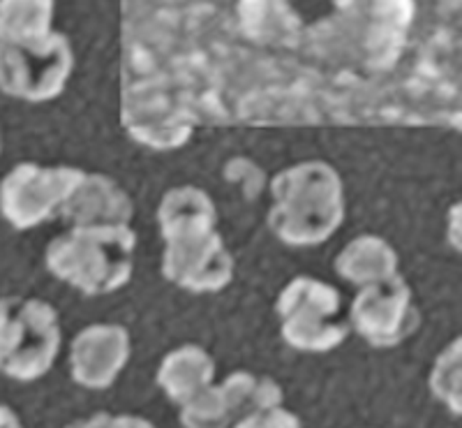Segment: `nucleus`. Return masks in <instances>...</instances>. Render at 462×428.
<instances>
[{"mask_svg":"<svg viewBox=\"0 0 462 428\" xmlns=\"http://www.w3.org/2000/svg\"><path fill=\"white\" fill-rule=\"evenodd\" d=\"M158 228L164 241L162 275L192 294H213L234 281L236 262L217 229L213 197L197 185H176L158 204Z\"/></svg>","mask_w":462,"mask_h":428,"instance_id":"1","label":"nucleus"},{"mask_svg":"<svg viewBox=\"0 0 462 428\" xmlns=\"http://www.w3.org/2000/svg\"><path fill=\"white\" fill-rule=\"evenodd\" d=\"M266 222L280 244L315 248L342 228L346 216L345 181L326 160H300L271 181Z\"/></svg>","mask_w":462,"mask_h":428,"instance_id":"2","label":"nucleus"},{"mask_svg":"<svg viewBox=\"0 0 462 428\" xmlns=\"http://www.w3.org/2000/svg\"><path fill=\"white\" fill-rule=\"evenodd\" d=\"M137 234L132 225L69 228L49 241L44 265L56 281L86 296L121 290L134 274Z\"/></svg>","mask_w":462,"mask_h":428,"instance_id":"3","label":"nucleus"},{"mask_svg":"<svg viewBox=\"0 0 462 428\" xmlns=\"http://www.w3.org/2000/svg\"><path fill=\"white\" fill-rule=\"evenodd\" d=\"M63 343L58 311L37 296H0V373L32 382L47 376Z\"/></svg>","mask_w":462,"mask_h":428,"instance_id":"4","label":"nucleus"},{"mask_svg":"<svg viewBox=\"0 0 462 428\" xmlns=\"http://www.w3.org/2000/svg\"><path fill=\"white\" fill-rule=\"evenodd\" d=\"M275 311L284 343L300 352L336 349L349 333L340 290L315 275L291 278L280 290Z\"/></svg>","mask_w":462,"mask_h":428,"instance_id":"5","label":"nucleus"},{"mask_svg":"<svg viewBox=\"0 0 462 428\" xmlns=\"http://www.w3.org/2000/svg\"><path fill=\"white\" fill-rule=\"evenodd\" d=\"M74 70V51L63 33L35 42H0V93L42 105L63 96Z\"/></svg>","mask_w":462,"mask_h":428,"instance_id":"6","label":"nucleus"},{"mask_svg":"<svg viewBox=\"0 0 462 428\" xmlns=\"http://www.w3.org/2000/svg\"><path fill=\"white\" fill-rule=\"evenodd\" d=\"M84 174L74 164L16 163L0 181V216L19 232L60 218Z\"/></svg>","mask_w":462,"mask_h":428,"instance_id":"7","label":"nucleus"},{"mask_svg":"<svg viewBox=\"0 0 462 428\" xmlns=\"http://www.w3.org/2000/svg\"><path fill=\"white\" fill-rule=\"evenodd\" d=\"M346 320L374 348H395L419 329L420 312L410 283L398 274L389 281L358 287Z\"/></svg>","mask_w":462,"mask_h":428,"instance_id":"8","label":"nucleus"},{"mask_svg":"<svg viewBox=\"0 0 462 428\" xmlns=\"http://www.w3.org/2000/svg\"><path fill=\"white\" fill-rule=\"evenodd\" d=\"M282 386L271 377L253 376L247 370H236L220 385H208L204 392L183 403L180 422L185 428H231L238 419L282 405Z\"/></svg>","mask_w":462,"mask_h":428,"instance_id":"9","label":"nucleus"},{"mask_svg":"<svg viewBox=\"0 0 462 428\" xmlns=\"http://www.w3.org/2000/svg\"><path fill=\"white\" fill-rule=\"evenodd\" d=\"M130 359V333L121 324H90L81 329L69 348L74 382L86 389H106Z\"/></svg>","mask_w":462,"mask_h":428,"instance_id":"10","label":"nucleus"},{"mask_svg":"<svg viewBox=\"0 0 462 428\" xmlns=\"http://www.w3.org/2000/svg\"><path fill=\"white\" fill-rule=\"evenodd\" d=\"M60 218L69 228L130 225L134 218V201L116 179L100 172H86L65 201Z\"/></svg>","mask_w":462,"mask_h":428,"instance_id":"11","label":"nucleus"},{"mask_svg":"<svg viewBox=\"0 0 462 428\" xmlns=\"http://www.w3.org/2000/svg\"><path fill=\"white\" fill-rule=\"evenodd\" d=\"M336 274L354 287L389 281L400 274V255L379 234H358L337 253Z\"/></svg>","mask_w":462,"mask_h":428,"instance_id":"12","label":"nucleus"},{"mask_svg":"<svg viewBox=\"0 0 462 428\" xmlns=\"http://www.w3.org/2000/svg\"><path fill=\"white\" fill-rule=\"evenodd\" d=\"M216 361L199 345H180L171 349L158 368V385L173 403H188L213 385Z\"/></svg>","mask_w":462,"mask_h":428,"instance_id":"13","label":"nucleus"},{"mask_svg":"<svg viewBox=\"0 0 462 428\" xmlns=\"http://www.w3.org/2000/svg\"><path fill=\"white\" fill-rule=\"evenodd\" d=\"M56 0H0V42H35L53 33Z\"/></svg>","mask_w":462,"mask_h":428,"instance_id":"14","label":"nucleus"},{"mask_svg":"<svg viewBox=\"0 0 462 428\" xmlns=\"http://www.w3.org/2000/svg\"><path fill=\"white\" fill-rule=\"evenodd\" d=\"M430 389L453 414L462 413V343L460 339L441 349L430 373Z\"/></svg>","mask_w":462,"mask_h":428,"instance_id":"15","label":"nucleus"},{"mask_svg":"<svg viewBox=\"0 0 462 428\" xmlns=\"http://www.w3.org/2000/svg\"><path fill=\"white\" fill-rule=\"evenodd\" d=\"M231 428H300V419L294 413L284 410L282 405H275L238 419Z\"/></svg>","mask_w":462,"mask_h":428,"instance_id":"16","label":"nucleus"},{"mask_svg":"<svg viewBox=\"0 0 462 428\" xmlns=\"http://www.w3.org/2000/svg\"><path fill=\"white\" fill-rule=\"evenodd\" d=\"M65 428H155L148 419L134 417V414H121L114 417L109 413H97L88 419H77Z\"/></svg>","mask_w":462,"mask_h":428,"instance_id":"17","label":"nucleus"},{"mask_svg":"<svg viewBox=\"0 0 462 428\" xmlns=\"http://www.w3.org/2000/svg\"><path fill=\"white\" fill-rule=\"evenodd\" d=\"M0 428H23L22 419L16 417L14 410L3 405V403H0Z\"/></svg>","mask_w":462,"mask_h":428,"instance_id":"18","label":"nucleus"},{"mask_svg":"<svg viewBox=\"0 0 462 428\" xmlns=\"http://www.w3.org/2000/svg\"><path fill=\"white\" fill-rule=\"evenodd\" d=\"M0 151H3V137H0Z\"/></svg>","mask_w":462,"mask_h":428,"instance_id":"19","label":"nucleus"}]
</instances>
